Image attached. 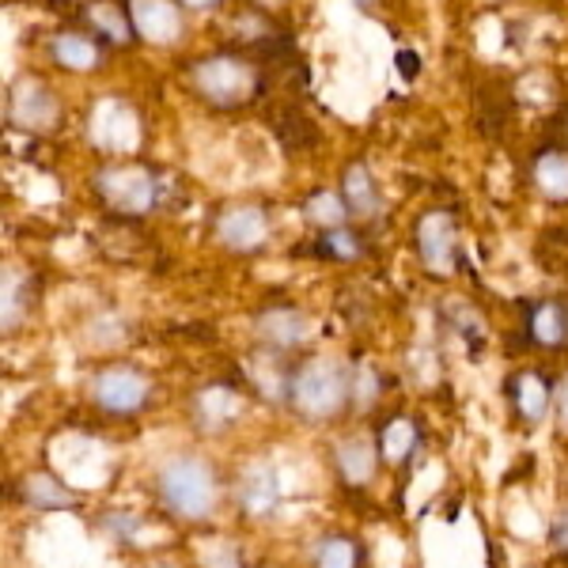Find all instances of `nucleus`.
<instances>
[{"mask_svg":"<svg viewBox=\"0 0 568 568\" xmlns=\"http://www.w3.org/2000/svg\"><path fill=\"white\" fill-rule=\"evenodd\" d=\"M549 538H554L557 557H561V561H568V508L557 511L554 527H549Z\"/></svg>","mask_w":568,"mask_h":568,"instance_id":"bb28decb","label":"nucleus"},{"mask_svg":"<svg viewBox=\"0 0 568 568\" xmlns=\"http://www.w3.org/2000/svg\"><path fill=\"white\" fill-rule=\"evenodd\" d=\"M155 497H160L163 511L182 524H205L216 516L224 485H220L216 466L205 455L182 452L155 470Z\"/></svg>","mask_w":568,"mask_h":568,"instance_id":"f257e3e1","label":"nucleus"},{"mask_svg":"<svg viewBox=\"0 0 568 568\" xmlns=\"http://www.w3.org/2000/svg\"><path fill=\"white\" fill-rule=\"evenodd\" d=\"M179 4H186V8H213V4H220V0H179Z\"/></svg>","mask_w":568,"mask_h":568,"instance_id":"c756f323","label":"nucleus"},{"mask_svg":"<svg viewBox=\"0 0 568 568\" xmlns=\"http://www.w3.org/2000/svg\"><path fill=\"white\" fill-rule=\"evenodd\" d=\"M398 72H402L406 80H414L417 72H420V58H417L414 50H398Z\"/></svg>","mask_w":568,"mask_h":568,"instance_id":"cd10ccee","label":"nucleus"},{"mask_svg":"<svg viewBox=\"0 0 568 568\" xmlns=\"http://www.w3.org/2000/svg\"><path fill=\"white\" fill-rule=\"evenodd\" d=\"M356 4H361V8H372V0H356Z\"/></svg>","mask_w":568,"mask_h":568,"instance_id":"7c9ffc66","label":"nucleus"},{"mask_svg":"<svg viewBox=\"0 0 568 568\" xmlns=\"http://www.w3.org/2000/svg\"><path fill=\"white\" fill-rule=\"evenodd\" d=\"M425 444V433L409 414H390L375 428V447H379V459L390 466H406L417 455V447Z\"/></svg>","mask_w":568,"mask_h":568,"instance_id":"ddd939ff","label":"nucleus"},{"mask_svg":"<svg viewBox=\"0 0 568 568\" xmlns=\"http://www.w3.org/2000/svg\"><path fill=\"white\" fill-rule=\"evenodd\" d=\"M417 251L425 265L433 273H447L452 262H463L459 251V227H455V216L447 209H433V213L420 216L417 224Z\"/></svg>","mask_w":568,"mask_h":568,"instance_id":"423d86ee","label":"nucleus"},{"mask_svg":"<svg viewBox=\"0 0 568 568\" xmlns=\"http://www.w3.org/2000/svg\"><path fill=\"white\" fill-rule=\"evenodd\" d=\"M130 16H133V31L141 39L168 42L179 34V12L171 0H130Z\"/></svg>","mask_w":568,"mask_h":568,"instance_id":"a211bd4d","label":"nucleus"},{"mask_svg":"<svg viewBox=\"0 0 568 568\" xmlns=\"http://www.w3.org/2000/svg\"><path fill=\"white\" fill-rule=\"evenodd\" d=\"M216 235L227 251H254L270 235V216L258 205H232L216 216Z\"/></svg>","mask_w":568,"mask_h":568,"instance_id":"f8f14e48","label":"nucleus"},{"mask_svg":"<svg viewBox=\"0 0 568 568\" xmlns=\"http://www.w3.org/2000/svg\"><path fill=\"white\" fill-rule=\"evenodd\" d=\"M281 474L270 463H251L235 478V504L246 519H270L281 508Z\"/></svg>","mask_w":568,"mask_h":568,"instance_id":"6e6552de","label":"nucleus"},{"mask_svg":"<svg viewBox=\"0 0 568 568\" xmlns=\"http://www.w3.org/2000/svg\"><path fill=\"white\" fill-rule=\"evenodd\" d=\"M356 402V372L337 356H315L292 368L284 406L304 420H337Z\"/></svg>","mask_w":568,"mask_h":568,"instance_id":"f03ea898","label":"nucleus"},{"mask_svg":"<svg viewBox=\"0 0 568 568\" xmlns=\"http://www.w3.org/2000/svg\"><path fill=\"white\" fill-rule=\"evenodd\" d=\"M379 447H375V436H364V433H353L349 439L337 444V474L342 481L349 485H368L375 478V466H379Z\"/></svg>","mask_w":568,"mask_h":568,"instance_id":"2eb2a0df","label":"nucleus"},{"mask_svg":"<svg viewBox=\"0 0 568 568\" xmlns=\"http://www.w3.org/2000/svg\"><path fill=\"white\" fill-rule=\"evenodd\" d=\"M524 337L535 349H565L568 345V300L546 296L524 304Z\"/></svg>","mask_w":568,"mask_h":568,"instance_id":"9b49d317","label":"nucleus"},{"mask_svg":"<svg viewBox=\"0 0 568 568\" xmlns=\"http://www.w3.org/2000/svg\"><path fill=\"white\" fill-rule=\"evenodd\" d=\"M254 334H258L262 349H273V353H284L288 356L292 349L307 342L311 326H307V315L292 304H270L254 315Z\"/></svg>","mask_w":568,"mask_h":568,"instance_id":"0eeeda50","label":"nucleus"},{"mask_svg":"<svg viewBox=\"0 0 568 568\" xmlns=\"http://www.w3.org/2000/svg\"><path fill=\"white\" fill-rule=\"evenodd\" d=\"M163 182L144 168H103L95 175V194L114 216L136 220L160 201Z\"/></svg>","mask_w":568,"mask_h":568,"instance_id":"39448f33","label":"nucleus"},{"mask_svg":"<svg viewBox=\"0 0 568 568\" xmlns=\"http://www.w3.org/2000/svg\"><path fill=\"white\" fill-rule=\"evenodd\" d=\"M190 414H194V425L205 428V433H224L243 414V394L235 383L224 379L205 383V387H197L194 402H190Z\"/></svg>","mask_w":568,"mask_h":568,"instance_id":"1a4fd4ad","label":"nucleus"},{"mask_svg":"<svg viewBox=\"0 0 568 568\" xmlns=\"http://www.w3.org/2000/svg\"><path fill=\"white\" fill-rule=\"evenodd\" d=\"M50 53L61 69H95L103 61V42H91L84 31H61L53 34Z\"/></svg>","mask_w":568,"mask_h":568,"instance_id":"412c9836","label":"nucleus"},{"mask_svg":"<svg viewBox=\"0 0 568 568\" xmlns=\"http://www.w3.org/2000/svg\"><path fill=\"white\" fill-rule=\"evenodd\" d=\"M12 114H16V125H23V130H34V133L53 130V125H58V99L42 84H34V80H23V84L16 88Z\"/></svg>","mask_w":568,"mask_h":568,"instance_id":"dca6fc26","label":"nucleus"},{"mask_svg":"<svg viewBox=\"0 0 568 568\" xmlns=\"http://www.w3.org/2000/svg\"><path fill=\"white\" fill-rule=\"evenodd\" d=\"M31 281H27L23 270L8 265L4 270V329H16L23 323L27 315V304H31Z\"/></svg>","mask_w":568,"mask_h":568,"instance_id":"b1692460","label":"nucleus"},{"mask_svg":"<svg viewBox=\"0 0 568 568\" xmlns=\"http://www.w3.org/2000/svg\"><path fill=\"white\" fill-rule=\"evenodd\" d=\"M99 530H103L110 542L130 546L136 538V530H141V516H133V511H125V508H110L99 516Z\"/></svg>","mask_w":568,"mask_h":568,"instance_id":"a878e982","label":"nucleus"},{"mask_svg":"<svg viewBox=\"0 0 568 568\" xmlns=\"http://www.w3.org/2000/svg\"><path fill=\"white\" fill-rule=\"evenodd\" d=\"M149 568H179V565H149Z\"/></svg>","mask_w":568,"mask_h":568,"instance_id":"2f4dec72","label":"nucleus"},{"mask_svg":"<svg viewBox=\"0 0 568 568\" xmlns=\"http://www.w3.org/2000/svg\"><path fill=\"white\" fill-rule=\"evenodd\" d=\"M368 554L353 535H323L311 549V568H364Z\"/></svg>","mask_w":568,"mask_h":568,"instance_id":"4be33fe9","label":"nucleus"},{"mask_svg":"<svg viewBox=\"0 0 568 568\" xmlns=\"http://www.w3.org/2000/svg\"><path fill=\"white\" fill-rule=\"evenodd\" d=\"M84 23L99 34L103 45H125L133 39V16H130V0H118V4H106V0H95V4L84 8Z\"/></svg>","mask_w":568,"mask_h":568,"instance_id":"f3484780","label":"nucleus"},{"mask_svg":"<svg viewBox=\"0 0 568 568\" xmlns=\"http://www.w3.org/2000/svg\"><path fill=\"white\" fill-rule=\"evenodd\" d=\"M504 398H508L511 414L524 420V425L535 428L538 420L549 414L557 390H554V383H549L538 368H527V372L508 375V383H504Z\"/></svg>","mask_w":568,"mask_h":568,"instance_id":"9d476101","label":"nucleus"},{"mask_svg":"<svg viewBox=\"0 0 568 568\" xmlns=\"http://www.w3.org/2000/svg\"><path fill=\"white\" fill-rule=\"evenodd\" d=\"M342 201H345V209H349V216H375V213H379L383 197H379V190H375L372 171L364 168L361 160L345 168V175H342Z\"/></svg>","mask_w":568,"mask_h":568,"instance_id":"aec40b11","label":"nucleus"},{"mask_svg":"<svg viewBox=\"0 0 568 568\" xmlns=\"http://www.w3.org/2000/svg\"><path fill=\"white\" fill-rule=\"evenodd\" d=\"M273 130H277L281 144L288 152H300V149H311L315 144V130L304 122V114H296V110H281L277 118H273Z\"/></svg>","mask_w":568,"mask_h":568,"instance_id":"393cba45","label":"nucleus"},{"mask_svg":"<svg viewBox=\"0 0 568 568\" xmlns=\"http://www.w3.org/2000/svg\"><path fill=\"white\" fill-rule=\"evenodd\" d=\"M190 77H194V88L201 95L220 110L251 106L254 99L265 95V84H270L265 69L254 65L251 58H243V53H235V50H220L216 58L197 61V65L190 69Z\"/></svg>","mask_w":568,"mask_h":568,"instance_id":"7ed1b4c3","label":"nucleus"},{"mask_svg":"<svg viewBox=\"0 0 568 568\" xmlns=\"http://www.w3.org/2000/svg\"><path fill=\"white\" fill-rule=\"evenodd\" d=\"M535 186L542 190L549 201L568 205V149L561 144H542L535 152Z\"/></svg>","mask_w":568,"mask_h":568,"instance_id":"6ab92c4d","label":"nucleus"},{"mask_svg":"<svg viewBox=\"0 0 568 568\" xmlns=\"http://www.w3.org/2000/svg\"><path fill=\"white\" fill-rule=\"evenodd\" d=\"M91 402L110 417H136L152 402V379L133 364H106L91 379Z\"/></svg>","mask_w":568,"mask_h":568,"instance_id":"20e7f679","label":"nucleus"},{"mask_svg":"<svg viewBox=\"0 0 568 568\" xmlns=\"http://www.w3.org/2000/svg\"><path fill=\"white\" fill-rule=\"evenodd\" d=\"M311 254L326 262H356L364 254V235H356L353 227H326L315 235Z\"/></svg>","mask_w":568,"mask_h":568,"instance_id":"5701e85b","label":"nucleus"},{"mask_svg":"<svg viewBox=\"0 0 568 568\" xmlns=\"http://www.w3.org/2000/svg\"><path fill=\"white\" fill-rule=\"evenodd\" d=\"M554 406H557V417H561V425L568 428V379L557 387V398H554Z\"/></svg>","mask_w":568,"mask_h":568,"instance_id":"c85d7f7f","label":"nucleus"},{"mask_svg":"<svg viewBox=\"0 0 568 568\" xmlns=\"http://www.w3.org/2000/svg\"><path fill=\"white\" fill-rule=\"evenodd\" d=\"M16 497H20L31 511H69L80 508V493H72L65 481L53 478V474H23L16 485Z\"/></svg>","mask_w":568,"mask_h":568,"instance_id":"4468645a","label":"nucleus"}]
</instances>
